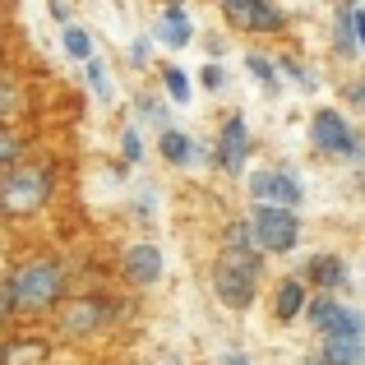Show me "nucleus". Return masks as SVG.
<instances>
[{"mask_svg": "<svg viewBox=\"0 0 365 365\" xmlns=\"http://www.w3.org/2000/svg\"><path fill=\"white\" fill-rule=\"evenodd\" d=\"M120 158L125 162H139L143 158V130H139V125H125V134H120Z\"/></svg>", "mask_w": 365, "mask_h": 365, "instance_id": "412c9836", "label": "nucleus"}, {"mask_svg": "<svg viewBox=\"0 0 365 365\" xmlns=\"http://www.w3.org/2000/svg\"><path fill=\"white\" fill-rule=\"evenodd\" d=\"M277 70H282V74H292V79H296V83H301V88H305V93H310V88H314V83H319V79H314V74H310V70H305V65H301V61H296V56H282V61H277Z\"/></svg>", "mask_w": 365, "mask_h": 365, "instance_id": "4be33fe9", "label": "nucleus"}, {"mask_svg": "<svg viewBox=\"0 0 365 365\" xmlns=\"http://www.w3.org/2000/svg\"><path fill=\"white\" fill-rule=\"evenodd\" d=\"M9 310L19 314H46L65 301V264L61 259H28L5 282Z\"/></svg>", "mask_w": 365, "mask_h": 365, "instance_id": "f257e3e1", "label": "nucleus"}, {"mask_svg": "<svg viewBox=\"0 0 365 365\" xmlns=\"http://www.w3.org/2000/svg\"><path fill=\"white\" fill-rule=\"evenodd\" d=\"M162 88H167V98L176 102V107H185L190 102V74L180 70V65H162Z\"/></svg>", "mask_w": 365, "mask_h": 365, "instance_id": "dca6fc26", "label": "nucleus"}, {"mask_svg": "<svg viewBox=\"0 0 365 365\" xmlns=\"http://www.w3.org/2000/svg\"><path fill=\"white\" fill-rule=\"evenodd\" d=\"M158 153L171 162V167H185V162H199L204 158V148H195V139L190 134H180V130H162V139H158Z\"/></svg>", "mask_w": 365, "mask_h": 365, "instance_id": "ddd939ff", "label": "nucleus"}, {"mask_svg": "<svg viewBox=\"0 0 365 365\" xmlns=\"http://www.w3.org/2000/svg\"><path fill=\"white\" fill-rule=\"evenodd\" d=\"M107 319H111V305L98 301V296H74V301L61 305V329L74 333V338H88V333L107 329Z\"/></svg>", "mask_w": 365, "mask_h": 365, "instance_id": "1a4fd4ad", "label": "nucleus"}, {"mask_svg": "<svg viewBox=\"0 0 365 365\" xmlns=\"http://www.w3.org/2000/svg\"><path fill=\"white\" fill-rule=\"evenodd\" d=\"M14 162H24V143H19L14 134H5V130H0V171H9Z\"/></svg>", "mask_w": 365, "mask_h": 365, "instance_id": "5701e85b", "label": "nucleus"}, {"mask_svg": "<svg viewBox=\"0 0 365 365\" xmlns=\"http://www.w3.org/2000/svg\"><path fill=\"white\" fill-rule=\"evenodd\" d=\"M83 74H88V88L98 93L102 102H111V74H107V61H98V56H93V61H83Z\"/></svg>", "mask_w": 365, "mask_h": 365, "instance_id": "6ab92c4d", "label": "nucleus"}, {"mask_svg": "<svg viewBox=\"0 0 365 365\" xmlns=\"http://www.w3.org/2000/svg\"><path fill=\"white\" fill-rule=\"evenodd\" d=\"M222 14H227V24H232L236 33L268 37V33H282L287 28V14L273 5V0H222Z\"/></svg>", "mask_w": 365, "mask_h": 365, "instance_id": "423d86ee", "label": "nucleus"}, {"mask_svg": "<svg viewBox=\"0 0 365 365\" xmlns=\"http://www.w3.org/2000/svg\"><path fill=\"white\" fill-rule=\"evenodd\" d=\"M245 70L259 79V88H264V93H277V61H268V56L255 51V56L245 61Z\"/></svg>", "mask_w": 365, "mask_h": 365, "instance_id": "a211bd4d", "label": "nucleus"}, {"mask_svg": "<svg viewBox=\"0 0 365 365\" xmlns=\"http://www.w3.org/2000/svg\"><path fill=\"white\" fill-rule=\"evenodd\" d=\"M351 42H356V51H365V9L351 5Z\"/></svg>", "mask_w": 365, "mask_h": 365, "instance_id": "a878e982", "label": "nucleus"}, {"mask_svg": "<svg viewBox=\"0 0 365 365\" xmlns=\"http://www.w3.org/2000/svg\"><path fill=\"white\" fill-rule=\"evenodd\" d=\"M148 51H153V37H139V42L130 46V61L134 65H148Z\"/></svg>", "mask_w": 365, "mask_h": 365, "instance_id": "cd10ccee", "label": "nucleus"}, {"mask_svg": "<svg viewBox=\"0 0 365 365\" xmlns=\"http://www.w3.org/2000/svg\"><path fill=\"white\" fill-rule=\"evenodd\" d=\"M162 365H185V361H180V356H167V361H162Z\"/></svg>", "mask_w": 365, "mask_h": 365, "instance_id": "2f4dec72", "label": "nucleus"}, {"mask_svg": "<svg viewBox=\"0 0 365 365\" xmlns=\"http://www.w3.org/2000/svg\"><path fill=\"white\" fill-rule=\"evenodd\" d=\"M222 365H250V356H241V351H236V356H227Z\"/></svg>", "mask_w": 365, "mask_h": 365, "instance_id": "7c9ffc66", "label": "nucleus"}, {"mask_svg": "<svg viewBox=\"0 0 365 365\" xmlns=\"http://www.w3.org/2000/svg\"><path fill=\"white\" fill-rule=\"evenodd\" d=\"M310 324L324 333V342H365V310H351L333 296L310 301Z\"/></svg>", "mask_w": 365, "mask_h": 365, "instance_id": "39448f33", "label": "nucleus"}, {"mask_svg": "<svg viewBox=\"0 0 365 365\" xmlns=\"http://www.w3.org/2000/svg\"><path fill=\"white\" fill-rule=\"evenodd\" d=\"M61 46H65V56H74V61H93V37L83 33V28H65L61 33Z\"/></svg>", "mask_w": 365, "mask_h": 365, "instance_id": "f3484780", "label": "nucleus"}, {"mask_svg": "<svg viewBox=\"0 0 365 365\" xmlns=\"http://www.w3.org/2000/svg\"><path fill=\"white\" fill-rule=\"evenodd\" d=\"M310 143H314V153L319 158H329V162H347V158H361V139H356V130L347 125V116L342 111H333V107H319L314 111V120H310Z\"/></svg>", "mask_w": 365, "mask_h": 365, "instance_id": "20e7f679", "label": "nucleus"}, {"mask_svg": "<svg viewBox=\"0 0 365 365\" xmlns=\"http://www.w3.org/2000/svg\"><path fill=\"white\" fill-rule=\"evenodd\" d=\"M333 46L342 56H356V42H351V5L338 9V28H333Z\"/></svg>", "mask_w": 365, "mask_h": 365, "instance_id": "aec40b11", "label": "nucleus"}, {"mask_svg": "<svg viewBox=\"0 0 365 365\" xmlns=\"http://www.w3.org/2000/svg\"><path fill=\"white\" fill-rule=\"evenodd\" d=\"M245 232L255 250H264V255H287V250H296L301 241V217L292 213V208H268V204H255L245 217Z\"/></svg>", "mask_w": 365, "mask_h": 365, "instance_id": "7ed1b4c3", "label": "nucleus"}, {"mask_svg": "<svg viewBox=\"0 0 365 365\" xmlns=\"http://www.w3.org/2000/svg\"><path fill=\"white\" fill-rule=\"evenodd\" d=\"M250 199H255V204H268V208H292L296 213L305 190L292 171H255V176H250Z\"/></svg>", "mask_w": 365, "mask_h": 365, "instance_id": "0eeeda50", "label": "nucleus"}, {"mask_svg": "<svg viewBox=\"0 0 365 365\" xmlns=\"http://www.w3.org/2000/svg\"><path fill=\"white\" fill-rule=\"evenodd\" d=\"M0 365H46V342H37V338L0 342Z\"/></svg>", "mask_w": 365, "mask_h": 365, "instance_id": "4468645a", "label": "nucleus"}, {"mask_svg": "<svg viewBox=\"0 0 365 365\" xmlns=\"http://www.w3.org/2000/svg\"><path fill=\"white\" fill-rule=\"evenodd\" d=\"M120 273H125V282H134V287H153L162 277V250L148 245V241L130 245L125 259H120Z\"/></svg>", "mask_w": 365, "mask_h": 365, "instance_id": "9d476101", "label": "nucleus"}, {"mask_svg": "<svg viewBox=\"0 0 365 365\" xmlns=\"http://www.w3.org/2000/svg\"><path fill=\"white\" fill-rule=\"evenodd\" d=\"M153 37H158L162 46H171V51H180V46L195 42V24H190V14L180 5H167L158 19V28H153Z\"/></svg>", "mask_w": 365, "mask_h": 365, "instance_id": "f8f14e48", "label": "nucleus"}, {"mask_svg": "<svg viewBox=\"0 0 365 365\" xmlns=\"http://www.w3.org/2000/svg\"><path fill=\"white\" fill-rule=\"evenodd\" d=\"M9 314H14V310H9V296H5V282H0V324H5Z\"/></svg>", "mask_w": 365, "mask_h": 365, "instance_id": "c756f323", "label": "nucleus"}, {"mask_svg": "<svg viewBox=\"0 0 365 365\" xmlns=\"http://www.w3.org/2000/svg\"><path fill=\"white\" fill-rule=\"evenodd\" d=\"M56 195V167L51 162H14L0 171V217H33Z\"/></svg>", "mask_w": 365, "mask_h": 365, "instance_id": "f03ea898", "label": "nucleus"}, {"mask_svg": "<svg viewBox=\"0 0 365 365\" xmlns=\"http://www.w3.org/2000/svg\"><path fill=\"white\" fill-rule=\"evenodd\" d=\"M347 277H351L347 273V259H342V255H324V250L310 259V268H305V282H314L319 292H342Z\"/></svg>", "mask_w": 365, "mask_h": 365, "instance_id": "9b49d317", "label": "nucleus"}, {"mask_svg": "<svg viewBox=\"0 0 365 365\" xmlns=\"http://www.w3.org/2000/svg\"><path fill=\"white\" fill-rule=\"evenodd\" d=\"M213 162L227 171V176H241L245 162H250V125L245 116H227L222 120V134L213 143Z\"/></svg>", "mask_w": 365, "mask_h": 365, "instance_id": "6e6552de", "label": "nucleus"}, {"mask_svg": "<svg viewBox=\"0 0 365 365\" xmlns=\"http://www.w3.org/2000/svg\"><path fill=\"white\" fill-rule=\"evenodd\" d=\"M14 107H19V93H14V83H9V79H0V125H5L9 116H14Z\"/></svg>", "mask_w": 365, "mask_h": 365, "instance_id": "393cba45", "label": "nucleus"}, {"mask_svg": "<svg viewBox=\"0 0 365 365\" xmlns=\"http://www.w3.org/2000/svg\"><path fill=\"white\" fill-rule=\"evenodd\" d=\"M305 310V282L301 277H287V282H277V292H273V314L277 319H296V314Z\"/></svg>", "mask_w": 365, "mask_h": 365, "instance_id": "2eb2a0df", "label": "nucleus"}, {"mask_svg": "<svg viewBox=\"0 0 365 365\" xmlns=\"http://www.w3.org/2000/svg\"><path fill=\"white\" fill-rule=\"evenodd\" d=\"M351 5H361V0H351Z\"/></svg>", "mask_w": 365, "mask_h": 365, "instance_id": "473e14b6", "label": "nucleus"}, {"mask_svg": "<svg viewBox=\"0 0 365 365\" xmlns=\"http://www.w3.org/2000/svg\"><path fill=\"white\" fill-rule=\"evenodd\" d=\"M347 98H351V102H356V107L365 111V83H351V93H347Z\"/></svg>", "mask_w": 365, "mask_h": 365, "instance_id": "c85d7f7f", "label": "nucleus"}, {"mask_svg": "<svg viewBox=\"0 0 365 365\" xmlns=\"http://www.w3.org/2000/svg\"><path fill=\"white\" fill-rule=\"evenodd\" d=\"M199 79H204L208 93H217V88L227 83V74H222V65H204V74H199Z\"/></svg>", "mask_w": 365, "mask_h": 365, "instance_id": "bb28decb", "label": "nucleus"}, {"mask_svg": "<svg viewBox=\"0 0 365 365\" xmlns=\"http://www.w3.org/2000/svg\"><path fill=\"white\" fill-rule=\"evenodd\" d=\"M139 116H143V120H153V125H162V130H167V102H162L158 93H148V98L139 102Z\"/></svg>", "mask_w": 365, "mask_h": 365, "instance_id": "b1692460", "label": "nucleus"}]
</instances>
